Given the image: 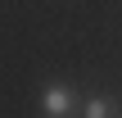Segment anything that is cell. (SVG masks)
Instances as JSON below:
<instances>
[{"instance_id": "2", "label": "cell", "mask_w": 122, "mask_h": 118, "mask_svg": "<svg viewBox=\"0 0 122 118\" xmlns=\"http://www.w3.org/2000/svg\"><path fill=\"white\" fill-rule=\"evenodd\" d=\"M81 118H122L113 96H86L81 100Z\"/></svg>"}, {"instance_id": "1", "label": "cell", "mask_w": 122, "mask_h": 118, "mask_svg": "<svg viewBox=\"0 0 122 118\" xmlns=\"http://www.w3.org/2000/svg\"><path fill=\"white\" fill-rule=\"evenodd\" d=\"M72 114H81V96L68 82H50L41 91V118H72Z\"/></svg>"}]
</instances>
